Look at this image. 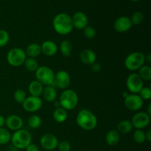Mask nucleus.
Listing matches in <instances>:
<instances>
[{"label":"nucleus","instance_id":"29","mask_svg":"<svg viewBox=\"0 0 151 151\" xmlns=\"http://www.w3.org/2000/svg\"><path fill=\"white\" fill-rule=\"evenodd\" d=\"M28 125L31 128L36 129L41 125V119L38 115H32L28 119Z\"/></svg>","mask_w":151,"mask_h":151},{"label":"nucleus","instance_id":"27","mask_svg":"<svg viewBox=\"0 0 151 151\" xmlns=\"http://www.w3.org/2000/svg\"><path fill=\"white\" fill-rule=\"evenodd\" d=\"M24 65L25 69L31 72H35L38 68V62L35 58H27Z\"/></svg>","mask_w":151,"mask_h":151},{"label":"nucleus","instance_id":"36","mask_svg":"<svg viewBox=\"0 0 151 151\" xmlns=\"http://www.w3.org/2000/svg\"><path fill=\"white\" fill-rule=\"evenodd\" d=\"M57 148L59 151H70L71 150V145L69 142L66 140H63L58 142Z\"/></svg>","mask_w":151,"mask_h":151},{"label":"nucleus","instance_id":"17","mask_svg":"<svg viewBox=\"0 0 151 151\" xmlns=\"http://www.w3.org/2000/svg\"><path fill=\"white\" fill-rule=\"evenodd\" d=\"M41 53L47 56H54L55 55L57 54L58 50V47L57 44L52 41L47 40V41H44L41 45Z\"/></svg>","mask_w":151,"mask_h":151},{"label":"nucleus","instance_id":"21","mask_svg":"<svg viewBox=\"0 0 151 151\" xmlns=\"http://www.w3.org/2000/svg\"><path fill=\"white\" fill-rule=\"evenodd\" d=\"M25 53H26V55L28 56V58H35L38 57L41 53V45L37 43L30 44L27 47Z\"/></svg>","mask_w":151,"mask_h":151},{"label":"nucleus","instance_id":"41","mask_svg":"<svg viewBox=\"0 0 151 151\" xmlns=\"http://www.w3.org/2000/svg\"><path fill=\"white\" fill-rule=\"evenodd\" d=\"M145 61H147L148 63H150V61H151V55H150V54H149L147 56H145Z\"/></svg>","mask_w":151,"mask_h":151},{"label":"nucleus","instance_id":"5","mask_svg":"<svg viewBox=\"0 0 151 151\" xmlns=\"http://www.w3.org/2000/svg\"><path fill=\"white\" fill-rule=\"evenodd\" d=\"M145 63V55L141 52H134L128 55L125 59L124 64L130 71L139 70Z\"/></svg>","mask_w":151,"mask_h":151},{"label":"nucleus","instance_id":"20","mask_svg":"<svg viewBox=\"0 0 151 151\" xmlns=\"http://www.w3.org/2000/svg\"><path fill=\"white\" fill-rule=\"evenodd\" d=\"M42 95L45 101L48 103H52L56 100L57 98V91L52 86H48L44 88Z\"/></svg>","mask_w":151,"mask_h":151},{"label":"nucleus","instance_id":"30","mask_svg":"<svg viewBox=\"0 0 151 151\" xmlns=\"http://www.w3.org/2000/svg\"><path fill=\"white\" fill-rule=\"evenodd\" d=\"M13 97H14L15 101L17 102L19 104H22L27 97V94L24 90L19 88L14 92Z\"/></svg>","mask_w":151,"mask_h":151},{"label":"nucleus","instance_id":"34","mask_svg":"<svg viewBox=\"0 0 151 151\" xmlns=\"http://www.w3.org/2000/svg\"><path fill=\"white\" fill-rule=\"evenodd\" d=\"M83 35L88 39H92L97 35V31L93 27L87 26L83 29Z\"/></svg>","mask_w":151,"mask_h":151},{"label":"nucleus","instance_id":"35","mask_svg":"<svg viewBox=\"0 0 151 151\" xmlns=\"http://www.w3.org/2000/svg\"><path fill=\"white\" fill-rule=\"evenodd\" d=\"M139 93V95L143 100H149L151 98V89L149 87L144 86Z\"/></svg>","mask_w":151,"mask_h":151},{"label":"nucleus","instance_id":"18","mask_svg":"<svg viewBox=\"0 0 151 151\" xmlns=\"http://www.w3.org/2000/svg\"><path fill=\"white\" fill-rule=\"evenodd\" d=\"M80 59L82 61L83 63L86 65H91L93 63L96 62V59H97V55H96L95 52L91 50H83L80 54Z\"/></svg>","mask_w":151,"mask_h":151},{"label":"nucleus","instance_id":"42","mask_svg":"<svg viewBox=\"0 0 151 151\" xmlns=\"http://www.w3.org/2000/svg\"><path fill=\"white\" fill-rule=\"evenodd\" d=\"M147 114L149 115V116H151V104L148 105V108H147Z\"/></svg>","mask_w":151,"mask_h":151},{"label":"nucleus","instance_id":"9","mask_svg":"<svg viewBox=\"0 0 151 151\" xmlns=\"http://www.w3.org/2000/svg\"><path fill=\"white\" fill-rule=\"evenodd\" d=\"M125 106L130 111H136L142 108L144 100L137 94H128L124 100Z\"/></svg>","mask_w":151,"mask_h":151},{"label":"nucleus","instance_id":"6","mask_svg":"<svg viewBox=\"0 0 151 151\" xmlns=\"http://www.w3.org/2000/svg\"><path fill=\"white\" fill-rule=\"evenodd\" d=\"M36 81L41 83L43 86H51L54 83L55 72L51 68L46 66H38L35 71Z\"/></svg>","mask_w":151,"mask_h":151},{"label":"nucleus","instance_id":"38","mask_svg":"<svg viewBox=\"0 0 151 151\" xmlns=\"http://www.w3.org/2000/svg\"><path fill=\"white\" fill-rule=\"evenodd\" d=\"M25 150H26V151H40L38 146L35 144H32V143H30L25 148Z\"/></svg>","mask_w":151,"mask_h":151},{"label":"nucleus","instance_id":"11","mask_svg":"<svg viewBox=\"0 0 151 151\" xmlns=\"http://www.w3.org/2000/svg\"><path fill=\"white\" fill-rule=\"evenodd\" d=\"M71 83V78L69 74L65 70H60L55 74L53 83L60 89H67Z\"/></svg>","mask_w":151,"mask_h":151},{"label":"nucleus","instance_id":"7","mask_svg":"<svg viewBox=\"0 0 151 151\" xmlns=\"http://www.w3.org/2000/svg\"><path fill=\"white\" fill-rule=\"evenodd\" d=\"M27 55L25 51L18 47L10 50L7 55V63L14 67H18L24 64Z\"/></svg>","mask_w":151,"mask_h":151},{"label":"nucleus","instance_id":"22","mask_svg":"<svg viewBox=\"0 0 151 151\" xmlns=\"http://www.w3.org/2000/svg\"><path fill=\"white\" fill-rule=\"evenodd\" d=\"M119 133L116 130H111L106 134V142L109 145L115 146L119 142Z\"/></svg>","mask_w":151,"mask_h":151},{"label":"nucleus","instance_id":"33","mask_svg":"<svg viewBox=\"0 0 151 151\" xmlns=\"http://www.w3.org/2000/svg\"><path fill=\"white\" fill-rule=\"evenodd\" d=\"M10 40L8 32L4 29H0V48L7 45Z\"/></svg>","mask_w":151,"mask_h":151},{"label":"nucleus","instance_id":"16","mask_svg":"<svg viewBox=\"0 0 151 151\" xmlns=\"http://www.w3.org/2000/svg\"><path fill=\"white\" fill-rule=\"evenodd\" d=\"M5 125L11 131H16L18 130L22 129L23 126V120L22 117L18 115L12 114L5 119Z\"/></svg>","mask_w":151,"mask_h":151},{"label":"nucleus","instance_id":"23","mask_svg":"<svg viewBox=\"0 0 151 151\" xmlns=\"http://www.w3.org/2000/svg\"><path fill=\"white\" fill-rule=\"evenodd\" d=\"M67 111L61 107L56 108L53 112V119L58 123H63L67 119Z\"/></svg>","mask_w":151,"mask_h":151},{"label":"nucleus","instance_id":"28","mask_svg":"<svg viewBox=\"0 0 151 151\" xmlns=\"http://www.w3.org/2000/svg\"><path fill=\"white\" fill-rule=\"evenodd\" d=\"M11 139V134L10 131L3 128H0V145H6L10 142Z\"/></svg>","mask_w":151,"mask_h":151},{"label":"nucleus","instance_id":"4","mask_svg":"<svg viewBox=\"0 0 151 151\" xmlns=\"http://www.w3.org/2000/svg\"><path fill=\"white\" fill-rule=\"evenodd\" d=\"M59 103L60 107L65 110H72L78 103V94L72 89H65L60 94Z\"/></svg>","mask_w":151,"mask_h":151},{"label":"nucleus","instance_id":"31","mask_svg":"<svg viewBox=\"0 0 151 151\" xmlns=\"http://www.w3.org/2000/svg\"><path fill=\"white\" fill-rule=\"evenodd\" d=\"M134 139L138 144H142L146 141L145 133L140 129H137L134 133Z\"/></svg>","mask_w":151,"mask_h":151},{"label":"nucleus","instance_id":"40","mask_svg":"<svg viewBox=\"0 0 151 151\" xmlns=\"http://www.w3.org/2000/svg\"><path fill=\"white\" fill-rule=\"evenodd\" d=\"M5 125V119L2 115H0V128H2Z\"/></svg>","mask_w":151,"mask_h":151},{"label":"nucleus","instance_id":"24","mask_svg":"<svg viewBox=\"0 0 151 151\" xmlns=\"http://www.w3.org/2000/svg\"><path fill=\"white\" fill-rule=\"evenodd\" d=\"M133 125L131 121L122 120L119 122L117 125V131L120 134H127L131 132L133 130Z\"/></svg>","mask_w":151,"mask_h":151},{"label":"nucleus","instance_id":"39","mask_svg":"<svg viewBox=\"0 0 151 151\" xmlns=\"http://www.w3.org/2000/svg\"><path fill=\"white\" fill-rule=\"evenodd\" d=\"M145 137H146V140L148 141L149 142H151V130H149L147 131V133H145Z\"/></svg>","mask_w":151,"mask_h":151},{"label":"nucleus","instance_id":"37","mask_svg":"<svg viewBox=\"0 0 151 151\" xmlns=\"http://www.w3.org/2000/svg\"><path fill=\"white\" fill-rule=\"evenodd\" d=\"M90 66H91V71L94 72H99L101 70V66H100V64L99 63L94 62V63H93L92 64L90 65Z\"/></svg>","mask_w":151,"mask_h":151},{"label":"nucleus","instance_id":"26","mask_svg":"<svg viewBox=\"0 0 151 151\" xmlns=\"http://www.w3.org/2000/svg\"><path fill=\"white\" fill-rule=\"evenodd\" d=\"M138 75L142 81H149L151 79V68L148 65H143L139 69Z\"/></svg>","mask_w":151,"mask_h":151},{"label":"nucleus","instance_id":"19","mask_svg":"<svg viewBox=\"0 0 151 151\" xmlns=\"http://www.w3.org/2000/svg\"><path fill=\"white\" fill-rule=\"evenodd\" d=\"M28 89H29L30 96L40 97V96L42 95L43 91H44V86L35 80V81H31Z\"/></svg>","mask_w":151,"mask_h":151},{"label":"nucleus","instance_id":"13","mask_svg":"<svg viewBox=\"0 0 151 151\" xmlns=\"http://www.w3.org/2000/svg\"><path fill=\"white\" fill-rule=\"evenodd\" d=\"M58 142L57 137L54 134H50V133L42 135L40 139L41 146L46 150H53L56 149Z\"/></svg>","mask_w":151,"mask_h":151},{"label":"nucleus","instance_id":"44","mask_svg":"<svg viewBox=\"0 0 151 151\" xmlns=\"http://www.w3.org/2000/svg\"><path fill=\"white\" fill-rule=\"evenodd\" d=\"M10 151H18V150H16V148H14V149H12V150Z\"/></svg>","mask_w":151,"mask_h":151},{"label":"nucleus","instance_id":"15","mask_svg":"<svg viewBox=\"0 0 151 151\" xmlns=\"http://www.w3.org/2000/svg\"><path fill=\"white\" fill-rule=\"evenodd\" d=\"M132 23L128 16H120L114 23V28L118 32H125L132 27Z\"/></svg>","mask_w":151,"mask_h":151},{"label":"nucleus","instance_id":"1","mask_svg":"<svg viewBox=\"0 0 151 151\" xmlns=\"http://www.w3.org/2000/svg\"><path fill=\"white\" fill-rule=\"evenodd\" d=\"M55 31L60 35H67L73 29L72 17L66 13H59L55 16L52 22Z\"/></svg>","mask_w":151,"mask_h":151},{"label":"nucleus","instance_id":"10","mask_svg":"<svg viewBox=\"0 0 151 151\" xmlns=\"http://www.w3.org/2000/svg\"><path fill=\"white\" fill-rule=\"evenodd\" d=\"M131 122L136 129L142 130L150 124V116L146 112H138L133 116Z\"/></svg>","mask_w":151,"mask_h":151},{"label":"nucleus","instance_id":"43","mask_svg":"<svg viewBox=\"0 0 151 151\" xmlns=\"http://www.w3.org/2000/svg\"><path fill=\"white\" fill-rule=\"evenodd\" d=\"M122 95H123L124 98H125V97H127V96H128V93H127V92H125H125H124V93H123V94H122Z\"/></svg>","mask_w":151,"mask_h":151},{"label":"nucleus","instance_id":"32","mask_svg":"<svg viewBox=\"0 0 151 151\" xmlns=\"http://www.w3.org/2000/svg\"><path fill=\"white\" fill-rule=\"evenodd\" d=\"M144 14L142 12L137 11L132 15L130 19H131L133 25H139L142 23V22L144 21Z\"/></svg>","mask_w":151,"mask_h":151},{"label":"nucleus","instance_id":"8","mask_svg":"<svg viewBox=\"0 0 151 151\" xmlns=\"http://www.w3.org/2000/svg\"><path fill=\"white\" fill-rule=\"evenodd\" d=\"M126 86L132 94H138L144 87V81L138 73H132L127 78Z\"/></svg>","mask_w":151,"mask_h":151},{"label":"nucleus","instance_id":"3","mask_svg":"<svg viewBox=\"0 0 151 151\" xmlns=\"http://www.w3.org/2000/svg\"><path fill=\"white\" fill-rule=\"evenodd\" d=\"M11 141L13 147L16 149H25L32 141V137L29 131L24 129L18 130L11 135Z\"/></svg>","mask_w":151,"mask_h":151},{"label":"nucleus","instance_id":"12","mask_svg":"<svg viewBox=\"0 0 151 151\" xmlns=\"http://www.w3.org/2000/svg\"><path fill=\"white\" fill-rule=\"evenodd\" d=\"M43 105L42 100L38 97L29 96L26 98L22 106L24 109L28 112H36L39 110Z\"/></svg>","mask_w":151,"mask_h":151},{"label":"nucleus","instance_id":"45","mask_svg":"<svg viewBox=\"0 0 151 151\" xmlns=\"http://www.w3.org/2000/svg\"><path fill=\"white\" fill-rule=\"evenodd\" d=\"M131 1H134V2H136V1H139V0H131Z\"/></svg>","mask_w":151,"mask_h":151},{"label":"nucleus","instance_id":"2","mask_svg":"<svg viewBox=\"0 0 151 151\" xmlns=\"http://www.w3.org/2000/svg\"><path fill=\"white\" fill-rule=\"evenodd\" d=\"M76 122L80 128L85 131H92L97 127V118L90 111L83 109L78 114Z\"/></svg>","mask_w":151,"mask_h":151},{"label":"nucleus","instance_id":"14","mask_svg":"<svg viewBox=\"0 0 151 151\" xmlns=\"http://www.w3.org/2000/svg\"><path fill=\"white\" fill-rule=\"evenodd\" d=\"M72 21L73 27L77 29H83L88 26V17L83 12H76L72 17Z\"/></svg>","mask_w":151,"mask_h":151},{"label":"nucleus","instance_id":"25","mask_svg":"<svg viewBox=\"0 0 151 151\" xmlns=\"http://www.w3.org/2000/svg\"><path fill=\"white\" fill-rule=\"evenodd\" d=\"M59 50H60V53H61L63 57H69L72 54V45L70 41H67V40H64L60 44Z\"/></svg>","mask_w":151,"mask_h":151}]
</instances>
